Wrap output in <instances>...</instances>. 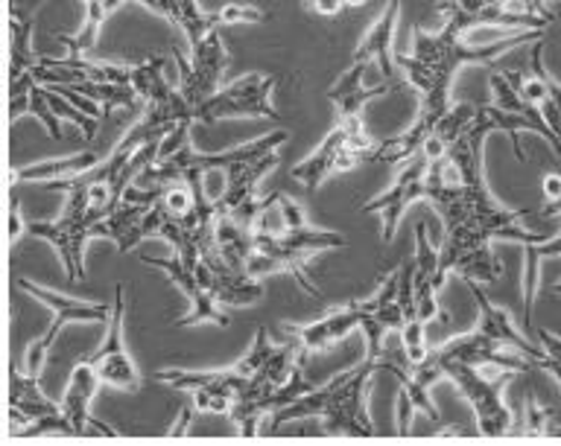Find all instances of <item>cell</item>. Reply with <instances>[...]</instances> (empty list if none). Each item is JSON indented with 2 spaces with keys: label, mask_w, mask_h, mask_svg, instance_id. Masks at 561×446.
I'll return each mask as SVG.
<instances>
[{
  "label": "cell",
  "mask_w": 561,
  "mask_h": 446,
  "mask_svg": "<svg viewBox=\"0 0 561 446\" xmlns=\"http://www.w3.org/2000/svg\"><path fill=\"white\" fill-rule=\"evenodd\" d=\"M444 222V246L439 251L436 286L442 289L444 274H460L462 281L497 283L503 265L491 251L495 239L541 243L521 228L529 210L503 208L488 193L483 178V152L465 135L448 149L442 161H427V199Z\"/></svg>",
  "instance_id": "6da1fadb"
},
{
  "label": "cell",
  "mask_w": 561,
  "mask_h": 446,
  "mask_svg": "<svg viewBox=\"0 0 561 446\" xmlns=\"http://www.w3.org/2000/svg\"><path fill=\"white\" fill-rule=\"evenodd\" d=\"M462 36H465V29L460 21L444 18L442 33H424L422 27L413 29V55L395 53V67H401L406 79L422 91L418 111L436 123H442L451 109V88L462 64L495 62L497 55H503L507 50L541 41L544 29H524V33H515V36L486 47H468Z\"/></svg>",
  "instance_id": "7a4b0ae2"
},
{
  "label": "cell",
  "mask_w": 561,
  "mask_h": 446,
  "mask_svg": "<svg viewBox=\"0 0 561 446\" xmlns=\"http://www.w3.org/2000/svg\"><path fill=\"white\" fill-rule=\"evenodd\" d=\"M383 371V359H363L359 364L340 371L331 383L322 388H314L304 397L286 406V409L269 414L260 435L276 432L278 423H290L298 418H322V435H354V437H371L375 435V423L366 411V394L375 374Z\"/></svg>",
  "instance_id": "3957f363"
},
{
  "label": "cell",
  "mask_w": 561,
  "mask_h": 446,
  "mask_svg": "<svg viewBox=\"0 0 561 446\" xmlns=\"http://www.w3.org/2000/svg\"><path fill=\"white\" fill-rule=\"evenodd\" d=\"M47 187L68 193L65 210L56 222H41V219L27 222V234L50 243L62 257V272L68 281L83 283L88 274L85 272V246H88V239L97 237V225H100V219L109 216V210H94L88 205V187L80 178L50 182Z\"/></svg>",
  "instance_id": "277c9868"
},
{
  "label": "cell",
  "mask_w": 561,
  "mask_h": 446,
  "mask_svg": "<svg viewBox=\"0 0 561 446\" xmlns=\"http://www.w3.org/2000/svg\"><path fill=\"white\" fill-rule=\"evenodd\" d=\"M517 371H509V368H500L495 376L483 374L474 364L462 362H444V376L451 380L465 400L474 406V414H477L479 435L486 437H500V435H515V418L509 411L507 400H503V392L507 385L512 383V376Z\"/></svg>",
  "instance_id": "5b68a950"
},
{
  "label": "cell",
  "mask_w": 561,
  "mask_h": 446,
  "mask_svg": "<svg viewBox=\"0 0 561 446\" xmlns=\"http://www.w3.org/2000/svg\"><path fill=\"white\" fill-rule=\"evenodd\" d=\"M278 76L272 73H246L231 85L208 97L203 106H196V123L214 126L220 120L252 117V120H281L278 109L272 106V91H276Z\"/></svg>",
  "instance_id": "8992f818"
},
{
  "label": "cell",
  "mask_w": 561,
  "mask_h": 446,
  "mask_svg": "<svg viewBox=\"0 0 561 446\" xmlns=\"http://www.w3.org/2000/svg\"><path fill=\"white\" fill-rule=\"evenodd\" d=\"M19 289L33 295L38 303H45L47 310L53 312V324H50V330H47L45 336L38 338V342H33V345L27 347V371L33 376L41 374L47 350L53 347L56 336L62 333L65 324H74V321L106 324V321L111 319V307H102V303H92V301H76V298H68V295H62V292L45 289V286H38L36 281H27V277H21Z\"/></svg>",
  "instance_id": "52a82bcc"
},
{
  "label": "cell",
  "mask_w": 561,
  "mask_h": 446,
  "mask_svg": "<svg viewBox=\"0 0 561 446\" xmlns=\"http://www.w3.org/2000/svg\"><path fill=\"white\" fill-rule=\"evenodd\" d=\"M175 62H179V71H182V85L179 91L184 94V100L191 102V109L196 111V106H203L208 97L220 91L222 73L229 67V50H225V41H222L220 29L214 27L208 36L199 41V45L191 47V64L184 59V53L179 47H173Z\"/></svg>",
  "instance_id": "ba28073f"
},
{
  "label": "cell",
  "mask_w": 561,
  "mask_h": 446,
  "mask_svg": "<svg viewBox=\"0 0 561 446\" xmlns=\"http://www.w3.org/2000/svg\"><path fill=\"white\" fill-rule=\"evenodd\" d=\"M123 324H126V289L123 283H118L114 289V303H111V319L109 330H106V342L100 350L88 359L97 368V374L106 385L120 388V392H141V376L138 368L132 362L130 347L123 338Z\"/></svg>",
  "instance_id": "9c48e42d"
},
{
  "label": "cell",
  "mask_w": 561,
  "mask_h": 446,
  "mask_svg": "<svg viewBox=\"0 0 561 446\" xmlns=\"http://www.w3.org/2000/svg\"><path fill=\"white\" fill-rule=\"evenodd\" d=\"M10 420L12 423H33L24 429V435H74V429L68 423L62 402H50L41 394L38 376L19 374L15 368L10 371Z\"/></svg>",
  "instance_id": "30bf717a"
},
{
  "label": "cell",
  "mask_w": 561,
  "mask_h": 446,
  "mask_svg": "<svg viewBox=\"0 0 561 446\" xmlns=\"http://www.w3.org/2000/svg\"><path fill=\"white\" fill-rule=\"evenodd\" d=\"M158 383L170 385L175 392L194 394V402L199 411L211 414H231L234 397L246 383V376L234 371V364L225 371H182V368H167L158 371Z\"/></svg>",
  "instance_id": "8fae6325"
},
{
  "label": "cell",
  "mask_w": 561,
  "mask_h": 446,
  "mask_svg": "<svg viewBox=\"0 0 561 446\" xmlns=\"http://www.w3.org/2000/svg\"><path fill=\"white\" fill-rule=\"evenodd\" d=\"M401 272H389L380 289L368 301H354L359 310V330L366 333L368 359H383V336L404 330V307H401Z\"/></svg>",
  "instance_id": "7c38bea8"
},
{
  "label": "cell",
  "mask_w": 561,
  "mask_h": 446,
  "mask_svg": "<svg viewBox=\"0 0 561 446\" xmlns=\"http://www.w3.org/2000/svg\"><path fill=\"white\" fill-rule=\"evenodd\" d=\"M503 347L495 338H488L486 333H465V336H456L451 342H442V345L430 347L432 356L442 362H462V364H474V368H509V371H517V374H533L538 371L535 362H529L526 356L521 354H503Z\"/></svg>",
  "instance_id": "4fadbf2b"
},
{
  "label": "cell",
  "mask_w": 561,
  "mask_h": 446,
  "mask_svg": "<svg viewBox=\"0 0 561 446\" xmlns=\"http://www.w3.org/2000/svg\"><path fill=\"white\" fill-rule=\"evenodd\" d=\"M418 199H427V158L422 161H406V166L398 173L395 184L383 196H375L359 205V213H380L383 216V243L395 239L398 222L404 210Z\"/></svg>",
  "instance_id": "5bb4252c"
},
{
  "label": "cell",
  "mask_w": 561,
  "mask_h": 446,
  "mask_svg": "<svg viewBox=\"0 0 561 446\" xmlns=\"http://www.w3.org/2000/svg\"><path fill=\"white\" fill-rule=\"evenodd\" d=\"M144 263L149 265V269H158L161 274H167L170 281L179 286V289L187 295V301H191V312L187 315H182V319L173 321V327H194V324H217V327H229L231 319L225 315V312L220 310V303L214 301V295H208V292L203 289V283H199V277H196L194 269H187V265L179 260V257H173V260H161V257H141Z\"/></svg>",
  "instance_id": "9a60e30c"
},
{
  "label": "cell",
  "mask_w": 561,
  "mask_h": 446,
  "mask_svg": "<svg viewBox=\"0 0 561 446\" xmlns=\"http://www.w3.org/2000/svg\"><path fill=\"white\" fill-rule=\"evenodd\" d=\"M100 374L88 359L76 364L74 374H71V383L65 388V397H62V411H65L68 423L74 429V435H102L114 437L118 432L109 429L106 423H100L97 418H92V400L100 392Z\"/></svg>",
  "instance_id": "2e32d148"
},
{
  "label": "cell",
  "mask_w": 561,
  "mask_h": 446,
  "mask_svg": "<svg viewBox=\"0 0 561 446\" xmlns=\"http://www.w3.org/2000/svg\"><path fill=\"white\" fill-rule=\"evenodd\" d=\"M359 327V310L357 303H345L342 310L328 312L325 319L307 324V327H298V324H284V333L295 342L298 347V364H307V359L325 347L337 345L340 338H345L351 330Z\"/></svg>",
  "instance_id": "e0dca14e"
},
{
  "label": "cell",
  "mask_w": 561,
  "mask_h": 446,
  "mask_svg": "<svg viewBox=\"0 0 561 446\" xmlns=\"http://www.w3.org/2000/svg\"><path fill=\"white\" fill-rule=\"evenodd\" d=\"M415 303H418V319L427 324L432 319L451 321V312H442L439 298H436V269H439V248L430 243V228L427 222H415Z\"/></svg>",
  "instance_id": "ac0fdd59"
},
{
  "label": "cell",
  "mask_w": 561,
  "mask_h": 446,
  "mask_svg": "<svg viewBox=\"0 0 561 446\" xmlns=\"http://www.w3.org/2000/svg\"><path fill=\"white\" fill-rule=\"evenodd\" d=\"M354 132H363V120L359 117L337 120V128H333L331 135L325 137L322 146H319L310 158L298 161L290 175H293L298 184H304L310 193L322 190L325 178H328L331 173H337V161H340L342 149L349 146Z\"/></svg>",
  "instance_id": "d6986e66"
},
{
  "label": "cell",
  "mask_w": 561,
  "mask_h": 446,
  "mask_svg": "<svg viewBox=\"0 0 561 446\" xmlns=\"http://www.w3.org/2000/svg\"><path fill=\"white\" fill-rule=\"evenodd\" d=\"M468 289H471V295H474V301H477V307H479V324H477L479 333H486L488 338H495V342H500V345L512 347L515 354L526 356L529 362H535V359L544 354V347L538 350V347H535L533 342H529V338H526L524 333L515 327V321H512L509 310H503V307H495V303L488 301V295H486V289H483V283L468 281Z\"/></svg>",
  "instance_id": "ffe728a7"
},
{
  "label": "cell",
  "mask_w": 561,
  "mask_h": 446,
  "mask_svg": "<svg viewBox=\"0 0 561 446\" xmlns=\"http://www.w3.org/2000/svg\"><path fill=\"white\" fill-rule=\"evenodd\" d=\"M398 15H401V0H389L383 15L375 21V27L368 29L366 38L359 41L357 53H354L351 64H359V67L378 64L380 73H383L387 79H395V53H392V41H395Z\"/></svg>",
  "instance_id": "44dd1931"
},
{
  "label": "cell",
  "mask_w": 561,
  "mask_h": 446,
  "mask_svg": "<svg viewBox=\"0 0 561 446\" xmlns=\"http://www.w3.org/2000/svg\"><path fill=\"white\" fill-rule=\"evenodd\" d=\"M368 67H359V64H349V71L342 73L340 79L328 88V100L333 102L337 109V120H351L363 117V109L368 102L378 100L383 94L392 91V85H375V88H366L363 85V76H366Z\"/></svg>",
  "instance_id": "7402d4cb"
},
{
  "label": "cell",
  "mask_w": 561,
  "mask_h": 446,
  "mask_svg": "<svg viewBox=\"0 0 561 446\" xmlns=\"http://www.w3.org/2000/svg\"><path fill=\"white\" fill-rule=\"evenodd\" d=\"M278 152H269L267 158H258V161H246V164H234L229 170H222L225 173V184H222L220 196H217V205H220L222 213H231V210H237L240 205L252 196H258V182L264 175L278 166Z\"/></svg>",
  "instance_id": "603a6c76"
},
{
  "label": "cell",
  "mask_w": 561,
  "mask_h": 446,
  "mask_svg": "<svg viewBox=\"0 0 561 446\" xmlns=\"http://www.w3.org/2000/svg\"><path fill=\"white\" fill-rule=\"evenodd\" d=\"M102 164L100 152H80L74 158H56V161H38L29 166H12L10 182H71L80 175L92 173L94 166Z\"/></svg>",
  "instance_id": "cb8c5ba5"
},
{
  "label": "cell",
  "mask_w": 561,
  "mask_h": 446,
  "mask_svg": "<svg viewBox=\"0 0 561 446\" xmlns=\"http://www.w3.org/2000/svg\"><path fill=\"white\" fill-rule=\"evenodd\" d=\"M214 239H217V251L234 272H246V260L255 255V234L243 225H237L229 213H220L217 228H214Z\"/></svg>",
  "instance_id": "d4e9b609"
},
{
  "label": "cell",
  "mask_w": 561,
  "mask_h": 446,
  "mask_svg": "<svg viewBox=\"0 0 561 446\" xmlns=\"http://www.w3.org/2000/svg\"><path fill=\"white\" fill-rule=\"evenodd\" d=\"M68 88H74L76 94H83L88 100L100 102L102 111H106V120L111 117V111L123 106V109H138V94L132 85L120 83H71Z\"/></svg>",
  "instance_id": "484cf974"
},
{
  "label": "cell",
  "mask_w": 561,
  "mask_h": 446,
  "mask_svg": "<svg viewBox=\"0 0 561 446\" xmlns=\"http://www.w3.org/2000/svg\"><path fill=\"white\" fill-rule=\"evenodd\" d=\"M85 7H88V15H85L83 29L74 33V36H62V33L56 36V41L65 47V50H71V55H92L94 45H97V36H100L102 21L109 18L106 0H88Z\"/></svg>",
  "instance_id": "4316f807"
},
{
  "label": "cell",
  "mask_w": 561,
  "mask_h": 446,
  "mask_svg": "<svg viewBox=\"0 0 561 446\" xmlns=\"http://www.w3.org/2000/svg\"><path fill=\"white\" fill-rule=\"evenodd\" d=\"M278 345H272V338H269V330L267 327H258V333H255V342H252V347H248V354H243L234 362V371H237L240 376H255L267 364V359L272 356V350H276Z\"/></svg>",
  "instance_id": "83f0119b"
},
{
  "label": "cell",
  "mask_w": 561,
  "mask_h": 446,
  "mask_svg": "<svg viewBox=\"0 0 561 446\" xmlns=\"http://www.w3.org/2000/svg\"><path fill=\"white\" fill-rule=\"evenodd\" d=\"M526 272H524V333L535 336L533 312H535V289H538V269H541V257L535 255L533 243H526Z\"/></svg>",
  "instance_id": "f1b7e54d"
},
{
  "label": "cell",
  "mask_w": 561,
  "mask_h": 446,
  "mask_svg": "<svg viewBox=\"0 0 561 446\" xmlns=\"http://www.w3.org/2000/svg\"><path fill=\"white\" fill-rule=\"evenodd\" d=\"M269 12L252 7V3H225L222 10L211 12L214 27H234V24H267Z\"/></svg>",
  "instance_id": "f546056e"
},
{
  "label": "cell",
  "mask_w": 561,
  "mask_h": 446,
  "mask_svg": "<svg viewBox=\"0 0 561 446\" xmlns=\"http://www.w3.org/2000/svg\"><path fill=\"white\" fill-rule=\"evenodd\" d=\"M552 423V411L547 406H538L533 392H526V418L524 426L517 429V435H556Z\"/></svg>",
  "instance_id": "4dcf8cb0"
},
{
  "label": "cell",
  "mask_w": 561,
  "mask_h": 446,
  "mask_svg": "<svg viewBox=\"0 0 561 446\" xmlns=\"http://www.w3.org/2000/svg\"><path fill=\"white\" fill-rule=\"evenodd\" d=\"M535 336H538L544 347V354L535 359V368L547 371V374H552L561 383V338L552 336L550 330H538Z\"/></svg>",
  "instance_id": "1f68e13d"
},
{
  "label": "cell",
  "mask_w": 561,
  "mask_h": 446,
  "mask_svg": "<svg viewBox=\"0 0 561 446\" xmlns=\"http://www.w3.org/2000/svg\"><path fill=\"white\" fill-rule=\"evenodd\" d=\"M533 73L535 76H541L544 85H547V91H550L552 102L561 109V83L550 71H547V64H544V38L533 45Z\"/></svg>",
  "instance_id": "d6a6232c"
},
{
  "label": "cell",
  "mask_w": 561,
  "mask_h": 446,
  "mask_svg": "<svg viewBox=\"0 0 561 446\" xmlns=\"http://www.w3.org/2000/svg\"><path fill=\"white\" fill-rule=\"evenodd\" d=\"M278 205H281V213H284L286 219V231L304 228V225H307V213H304V208L298 205V201L284 196V193H278Z\"/></svg>",
  "instance_id": "836d02e7"
},
{
  "label": "cell",
  "mask_w": 561,
  "mask_h": 446,
  "mask_svg": "<svg viewBox=\"0 0 561 446\" xmlns=\"http://www.w3.org/2000/svg\"><path fill=\"white\" fill-rule=\"evenodd\" d=\"M413 411H415V402L410 400V394L401 388L398 392V435H410V423H413Z\"/></svg>",
  "instance_id": "e575fe53"
},
{
  "label": "cell",
  "mask_w": 561,
  "mask_h": 446,
  "mask_svg": "<svg viewBox=\"0 0 561 446\" xmlns=\"http://www.w3.org/2000/svg\"><path fill=\"white\" fill-rule=\"evenodd\" d=\"M24 231H27V222L21 219L19 190H15V184H12V213H10V239L12 243H19V239L24 237Z\"/></svg>",
  "instance_id": "d590c367"
},
{
  "label": "cell",
  "mask_w": 561,
  "mask_h": 446,
  "mask_svg": "<svg viewBox=\"0 0 561 446\" xmlns=\"http://www.w3.org/2000/svg\"><path fill=\"white\" fill-rule=\"evenodd\" d=\"M535 255L541 257H561V234L559 237H550V239H541V243H533Z\"/></svg>",
  "instance_id": "8d00e7d4"
},
{
  "label": "cell",
  "mask_w": 561,
  "mask_h": 446,
  "mask_svg": "<svg viewBox=\"0 0 561 446\" xmlns=\"http://www.w3.org/2000/svg\"><path fill=\"white\" fill-rule=\"evenodd\" d=\"M194 409H196V402H187V406L179 411V420H175V426L170 429V437H182L184 432H187V423H191V418H194Z\"/></svg>",
  "instance_id": "74e56055"
},
{
  "label": "cell",
  "mask_w": 561,
  "mask_h": 446,
  "mask_svg": "<svg viewBox=\"0 0 561 446\" xmlns=\"http://www.w3.org/2000/svg\"><path fill=\"white\" fill-rule=\"evenodd\" d=\"M342 7H345L342 0H314V10L319 12V15H328V18L340 15Z\"/></svg>",
  "instance_id": "f35d334b"
},
{
  "label": "cell",
  "mask_w": 561,
  "mask_h": 446,
  "mask_svg": "<svg viewBox=\"0 0 561 446\" xmlns=\"http://www.w3.org/2000/svg\"><path fill=\"white\" fill-rule=\"evenodd\" d=\"M544 193H547V199L556 201L561 199V175L550 173L547 178H544Z\"/></svg>",
  "instance_id": "ab89813d"
},
{
  "label": "cell",
  "mask_w": 561,
  "mask_h": 446,
  "mask_svg": "<svg viewBox=\"0 0 561 446\" xmlns=\"http://www.w3.org/2000/svg\"><path fill=\"white\" fill-rule=\"evenodd\" d=\"M342 3H345V7H366L368 0H342Z\"/></svg>",
  "instance_id": "60d3db41"
},
{
  "label": "cell",
  "mask_w": 561,
  "mask_h": 446,
  "mask_svg": "<svg viewBox=\"0 0 561 446\" xmlns=\"http://www.w3.org/2000/svg\"><path fill=\"white\" fill-rule=\"evenodd\" d=\"M552 292H556V295H561V283H556V286H552Z\"/></svg>",
  "instance_id": "b9f144b4"
},
{
  "label": "cell",
  "mask_w": 561,
  "mask_h": 446,
  "mask_svg": "<svg viewBox=\"0 0 561 446\" xmlns=\"http://www.w3.org/2000/svg\"><path fill=\"white\" fill-rule=\"evenodd\" d=\"M12 3H15V0H12ZM41 3H45V0H33V7H41Z\"/></svg>",
  "instance_id": "7bdbcfd3"
},
{
  "label": "cell",
  "mask_w": 561,
  "mask_h": 446,
  "mask_svg": "<svg viewBox=\"0 0 561 446\" xmlns=\"http://www.w3.org/2000/svg\"><path fill=\"white\" fill-rule=\"evenodd\" d=\"M559 3H561V0H552V7H559Z\"/></svg>",
  "instance_id": "ee69618b"
}]
</instances>
